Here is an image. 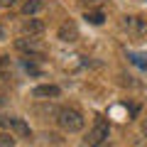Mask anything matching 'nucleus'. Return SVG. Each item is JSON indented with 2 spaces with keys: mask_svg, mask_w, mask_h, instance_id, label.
<instances>
[{
  "mask_svg": "<svg viewBox=\"0 0 147 147\" xmlns=\"http://www.w3.org/2000/svg\"><path fill=\"white\" fill-rule=\"evenodd\" d=\"M57 125L61 127L64 132H69V135H74V132H81L86 125V118L84 113H81L79 108H59V115H57Z\"/></svg>",
  "mask_w": 147,
  "mask_h": 147,
  "instance_id": "1",
  "label": "nucleus"
},
{
  "mask_svg": "<svg viewBox=\"0 0 147 147\" xmlns=\"http://www.w3.org/2000/svg\"><path fill=\"white\" fill-rule=\"evenodd\" d=\"M15 49L17 52H22L25 57H34V59H42L47 57V44L42 42V39H37V37H17L15 39Z\"/></svg>",
  "mask_w": 147,
  "mask_h": 147,
  "instance_id": "2",
  "label": "nucleus"
},
{
  "mask_svg": "<svg viewBox=\"0 0 147 147\" xmlns=\"http://www.w3.org/2000/svg\"><path fill=\"white\" fill-rule=\"evenodd\" d=\"M110 137V123L105 120V118H96L93 125H91L88 135H86V147H96V145H103V142H108Z\"/></svg>",
  "mask_w": 147,
  "mask_h": 147,
  "instance_id": "3",
  "label": "nucleus"
},
{
  "mask_svg": "<svg viewBox=\"0 0 147 147\" xmlns=\"http://www.w3.org/2000/svg\"><path fill=\"white\" fill-rule=\"evenodd\" d=\"M0 127H3V130H10L15 137L32 140V127L27 125L22 118H15V115H5V113H0Z\"/></svg>",
  "mask_w": 147,
  "mask_h": 147,
  "instance_id": "4",
  "label": "nucleus"
},
{
  "mask_svg": "<svg viewBox=\"0 0 147 147\" xmlns=\"http://www.w3.org/2000/svg\"><path fill=\"white\" fill-rule=\"evenodd\" d=\"M57 37L61 39L64 44H74V42H79V27H76V22L64 20L61 25H59V30H57Z\"/></svg>",
  "mask_w": 147,
  "mask_h": 147,
  "instance_id": "5",
  "label": "nucleus"
},
{
  "mask_svg": "<svg viewBox=\"0 0 147 147\" xmlns=\"http://www.w3.org/2000/svg\"><path fill=\"white\" fill-rule=\"evenodd\" d=\"M30 96L37 98V100H52V98H59L61 96V88L54 86V84H42V86H34Z\"/></svg>",
  "mask_w": 147,
  "mask_h": 147,
  "instance_id": "6",
  "label": "nucleus"
},
{
  "mask_svg": "<svg viewBox=\"0 0 147 147\" xmlns=\"http://www.w3.org/2000/svg\"><path fill=\"white\" fill-rule=\"evenodd\" d=\"M123 27H125L127 32H132V34H145L147 32V20H142V17H135V15H125L123 17Z\"/></svg>",
  "mask_w": 147,
  "mask_h": 147,
  "instance_id": "7",
  "label": "nucleus"
},
{
  "mask_svg": "<svg viewBox=\"0 0 147 147\" xmlns=\"http://www.w3.org/2000/svg\"><path fill=\"white\" fill-rule=\"evenodd\" d=\"M22 32H25V34L37 37V34H42V32H44V22L37 20V17H30V20L22 22Z\"/></svg>",
  "mask_w": 147,
  "mask_h": 147,
  "instance_id": "8",
  "label": "nucleus"
},
{
  "mask_svg": "<svg viewBox=\"0 0 147 147\" xmlns=\"http://www.w3.org/2000/svg\"><path fill=\"white\" fill-rule=\"evenodd\" d=\"M42 7H44L42 0H25V3H22V15L34 17L37 12H42Z\"/></svg>",
  "mask_w": 147,
  "mask_h": 147,
  "instance_id": "9",
  "label": "nucleus"
},
{
  "mask_svg": "<svg viewBox=\"0 0 147 147\" xmlns=\"http://www.w3.org/2000/svg\"><path fill=\"white\" fill-rule=\"evenodd\" d=\"M84 20L91 22V25H103V22H105V12L103 10H88L84 15Z\"/></svg>",
  "mask_w": 147,
  "mask_h": 147,
  "instance_id": "10",
  "label": "nucleus"
},
{
  "mask_svg": "<svg viewBox=\"0 0 147 147\" xmlns=\"http://www.w3.org/2000/svg\"><path fill=\"white\" fill-rule=\"evenodd\" d=\"M130 61L135 66H140L142 71H147V54H130Z\"/></svg>",
  "mask_w": 147,
  "mask_h": 147,
  "instance_id": "11",
  "label": "nucleus"
},
{
  "mask_svg": "<svg viewBox=\"0 0 147 147\" xmlns=\"http://www.w3.org/2000/svg\"><path fill=\"white\" fill-rule=\"evenodd\" d=\"M0 147H15V135L12 132H0Z\"/></svg>",
  "mask_w": 147,
  "mask_h": 147,
  "instance_id": "12",
  "label": "nucleus"
},
{
  "mask_svg": "<svg viewBox=\"0 0 147 147\" xmlns=\"http://www.w3.org/2000/svg\"><path fill=\"white\" fill-rule=\"evenodd\" d=\"M17 5V0H0V7H12Z\"/></svg>",
  "mask_w": 147,
  "mask_h": 147,
  "instance_id": "13",
  "label": "nucleus"
},
{
  "mask_svg": "<svg viewBox=\"0 0 147 147\" xmlns=\"http://www.w3.org/2000/svg\"><path fill=\"white\" fill-rule=\"evenodd\" d=\"M10 66V61H7V57H3V54H0V71H3V69H7Z\"/></svg>",
  "mask_w": 147,
  "mask_h": 147,
  "instance_id": "14",
  "label": "nucleus"
},
{
  "mask_svg": "<svg viewBox=\"0 0 147 147\" xmlns=\"http://www.w3.org/2000/svg\"><path fill=\"white\" fill-rule=\"evenodd\" d=\"M84 5H88V7H93V5H100V0H81Z\"/></svg>",
  "mask_w": 147,
  "mask_h": 147,
  "instance_id": "15",
  "label": "nucleus"
},
{
  "mask_svg": "<svg viewBox=\"0 0 147 147\" xmlns=\"http://www.w3.org/2000/svg\"><path fill=\"white\" fill-rule=\"evenodd\" d=\"M142 132H145V135H147V120H145V125H142Z\"/></svg>",
  "mask_w": 147,
  "mask_h": 147,
  "instance_id": "16",
  "label": "nucleus"
},
{
  "mask_svg": "<svg viewBox=\"0 0 147 147\" xmlns=\"http://www.w3.org/2000/svg\"><path fill=\"white\" fill-rule=\"evenodd\" d=\"M96 147H110V145H108V142H103V145H96Z\"/></svg>",
  "mask_w": 147,
  "mask_h": 147,
  "instance_id": "17",
  "label": "nucleus"
},
{
  "mask_svg": "<svg viewBox=\"0 0 147 147\" xmlns=\"http://www.w3.org/2000/svg\"><path fill=\"white\" fill-rule=\"evenodd\" d=\"M0 37H3V30H0Z\"/></svg>",
  "mask_w": 147,
  "mask_h": 147,
  "instance_id": "18",
  "label": "nucleus"
}]
</instances>
